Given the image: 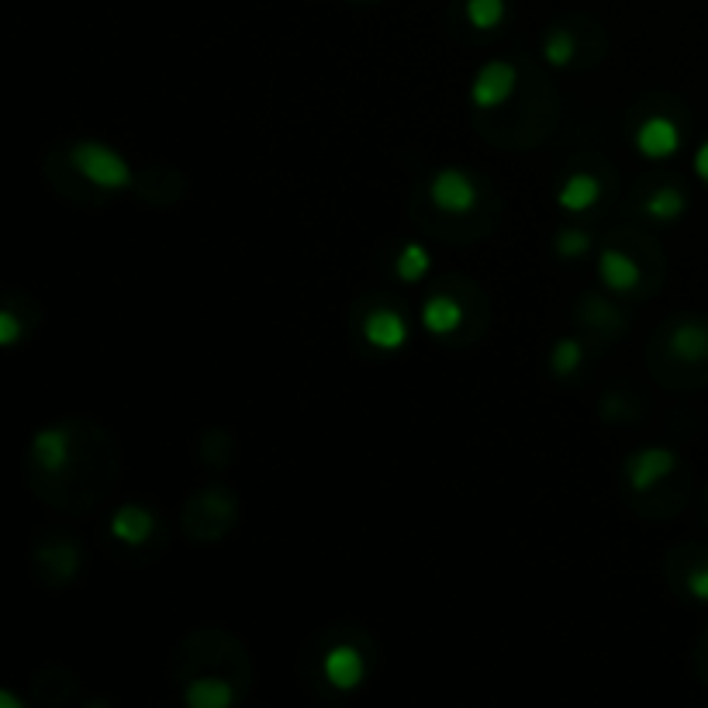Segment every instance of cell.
I'll use <instances>...</instances> for the list:
<instances>
[{"mask_svg": "<svg viewBox=\"0 0 708 708\" xmlns=\"http://www.w3.org/2000/svg\"><path fill=\"white\" fill-rule=\"evenodd\" d=\"M321 670H326V678L336 691H352V688H360L363 678H367V664L352 647H332L326 654Z\"/></svg>", "mask_w": 708, "mask_h": 708, "instance_id": "obj_5", "label": "cell"}, {"mask_svg": "<svg viewBox=\"0 0 708 708\" xmlns=\"http://www.w3.org/2000/svg\"><path fill=\"white\" fill-rule=\"evenodd\" d=\"M688 591H691L698 601H705V605H708V567H698V570L688 577Z\"/></svg>", "mask_w": 708, "mask_h": 708, "instance_id": "obj_22", "label": "cell"}, {"mask_svg": "<svg viewBox=\"0 0 708 708\" xmlns=\"http://www.w3.org/2000/svg\"><path fill=\"white\" fill-rule=\"evenodd\" d=\"M674 467H678V460H674V453L670 449H660V446H654V449H642L639 457H632L629 463H626V473H629V485L636 488V491H650L660 477H667Z\"/></svg>", "mask_w": 708, "mask_h": 708, "instance_id": "obj_6", "label": "cell"}, {"mask_svg": "<svg viewBox=\"0 0 708 708\" xmlns=\"http://www.w3.org/2000/svg\"><path fill=\"white\" fill-rule=\"evenodd\" d=\"M111 532L128 546H139L152 532V515L146 508H121L111 522Z\"/></svg>", "mask_w": 708, "mask_h": 708, "instance_id": "obj_12", "label": "cell"}, {"mask_svg": "<svg viewBox=\"0 0 708 708\" xmlns=\"http://www.w3.org/2000/svg\"><path fill=\"white\" fill-rule=\"evenodd\" d=\"M515 83H519V73H515V67L511 62H488L485 70L477 73V80H473V87H470V101L477 104V108H498V104H505L511 93H515Z\"/></svg>", "mask_w": 708, "mask_h": 708, "instance_id": "obj_3", "label": "cell"}, {"mask_svg": "<svg viewBox=\"0 0 708 708\" xmlns=\"http://www.w3.org/2000/svg\"><path fill=\"white\" fill-rule=\"evenodd\" d=\"M429 198L439 211L446 215H467L473 205H477V187L473 180L457 170V167H449V170H439L429 183Z\"/></svg>", "mask_w": 708, "mask_h": 708, "instance_id": "obj_2", "label": "cell"}, {"mask_svg": "<svg viewBox=\"0 0 708 708\" xmlns=\"http://www.w3.org/2000/svg\"><path fill=\"white\" fill-rule=\"evenodd\" d=\"M73 167L90 180V183H98L104 190H121L132 183V167L124 163V159L101 146V142H83L73 149Z\"/></svg>", "mask_w": 708, "mask_h": 708, "instance_id": "obj_1", "label": "cell"}, {"mask_svg": "<svg viewBox=\"0 0 708 708\" xmlns=\"http://www.w3.org/2000/svg\"><path fill=\"white\" fill-rule=\"evenodd\" d=\"M636 149L647 156V159H670L674 152L681 149V128L674 124L664 114H654L639 124L636 132Z\"/></svg>", "mask_w": 708, "mask_h": 708, "instance_id": "obj_4", "label": "cell"}, {"mask_svg": "<svg viewBox=\"0 0 708 708\" xmlns=\"http://www.w3.org/2000/svg\"><path fill=\"white\" fill-rule=\"evenodd\" d=\"M688 208L685 195L681 190H674V187H660L654 190V195L647 198V215L657 218V221H674V218H681Z\"/></svg>", "mask_w": 708, "mask_h": 708, "instance_id": "obj_14", "label": "cell"}, {"mask_svg": "<svg viewBox=\"0 0 708 708\" xmlns=\"http://www.w3.org/2000/svg\"><path fill=\"white\" fill-rule=\"evenodd\" d=\"M429 267H432V260H429V252L422 249V246H405L401 249V256H398V263H395V270H398V277L405 280V283H415V280H422L426 273H429Z\"/></svg>", "mask_w": 708, "mask_h": 708, "instance_id": "obj_16", "label": "cell"}, {"mask_svg": "<svg viewBox=\"0 0 708 708\" xmlns=\"http://www.w3.org/2000/svg\"><path fill=\"white\" fill-rule=\"evenodd\" d=\"M21 336V321L11 311H0V346H14Z\"/></svg>", "mask_w": 708, "mask_h": 708, "instance_id": "obj_21", "label": "cell"}, {"mask_svg": "<svg viewBox=\"0 0 708 708\" xmlns=\"http://www.w3.org/2000/svg\"><path fill=\"white\" fill-rule=\"evenodd\" d=\"M588 246H591L588 232H564L557 239V252L560 256H581V252H588Z\"/></svg>", "mask_w": 708, "mask_h": 708, "instance_id": "obj_20", "label": "cell"}, {"mask_svg": "<svg viewBox=\"0 0 708 708\" xmlns=\"http://www.w3.org/2000/svg\"><path fill=\"white\" fill-rule=\"evenodd\" d=\"M550 363H554V370H557L560 377L574 373V370H577V363H581V346H577L574 339H564V342H557V349H554Z\"/></svg>", "mask_w": 708, "mask_h": 708, "instance_id": "obj_18", "label": "cell"}, {"mask_svg": "<svg viewBox=\"0 0 708 708\" xmlns=\"http://www.w3.org/2000/svg\"><path fill=\"white\" fill-rule=\"evenodd\" d=\"M695 173L708 183V142H701L698 152H695Z\"/></svg>", "mask_w": 708, "mask_h": 708, "instance_id": "obj_23", "label": "cell"}, {"mask_svg": "<svg viewBox=\"0 0 708 708\" xmlns=\"http://www.w3.org/2000/svg\"><path fill=\"white\" fill-rule=\"evenodd\" d=\"M670 352L681 363H701V360H708V329L698 326V321L678 326V329L670 332Z\"/></svg>", "mask_w": 708, "mask_h": 708, "instance_id": "obj_10", "label": "cell"}, {"mask_svg": "<svg viewBox=\"0 0 708 708\" xmlns=\"http://www.w3.org/2000/svg\"><path fill=\"white\" fill-rule=\"evenodd\" d=\"M187 701L195 708H229L232 705V688L225 681H198L187 691Z\"/></svg>", "mask_w": 708, "mask_h": 708, "instance_id": "obj_15", "label": "cell"}, {"mask_svg": "<svg viewBox=\"0 0 708 708\" xmlns=\"http://www.w3.org/2000/svg\"><path fill=\"white\" fill-rule=\"evenodd\" d=\"M601 280L611 287V291H632V287L639 283V267L632 256H626L622 249H605L601 252V267H598Z\"/></svg>", "mask_w": 708, "mask_h": 708, "instance_id": "obj_8", "label": "cell"}, {"mask_svg": "<svg viewBox=\"0 0 708 708\" xmlns=\"http://www.w3.org/2000/svg\"><path fill=\"white\" fill-rule=\"evenodd\" d=\"M598 198H601V183L591 173L567 177V183L560 187V195H557L560 208H567V211H588L591 205H598Z\"/></svg>", "mask_w": 708, "mask_h": 708, "instance_id": "obj_11", "label": "cell"}, {"mask_svg": "<svg viewBox=\"0 0 708 708\" xmlns=\"http://www.w3.org/2000/svg\"><path fill=\"white\" fill-rule=\"evenodd\" d=\"M422 326L432 332V336H449V332H457L463 326V308L453 301V298H429L422 305Z\"/></svg>", "mask_w": 708, "mask_h": 708, "instance_id": "obj_9", "label": "cell"}, {"mask_svg": "<svg viewBox=\"0 0 708 708\" xmlns=\"http://www.w3.org/2000/svg\"><path fill=\"white\" fill-rule=\"evenodd\" d=\"M363 336H367L370 346L391 352V349H401L408 342V326L395 308H377L363 321Z\"/></svg>", "mask_w": 708, "mask_h": 708, "instance_id": "obj_7", "label": "cell"}, {"mask_svg": "<svg viewBox=\"0 0 708 708\" xmlns=\"http://www.w3.org/2000/svg\"><path fill=\"white\" fill-rule=\"evenodd\" d=\"M546 59L554 62V67H564V62L574 59V39L567 36V31H554V36H546Z\"/></svg>", "mask_w": 708, "mask_h": 708, "instance_id": "obj_19", "label": "cell"}, {"mask_svg": "<svg viewBox=\"0 0 708 708\" xmlns=\"http://www.w3.org/2000/svg\"><path fill=\"white\" fill-rule=\"evenodd\" d=\"M467 18L480 31L498 28L505 21V0H467Z\"/></svg>", "mask_w": 708, "mask_h": 708, "instance_id": "obj_17", "label": "cell"}, {"mask_svg": "<svg viewBox=\"0 0 708 708\" xmlns=\"http://www.w3.org/2000/svg\"><path fill=\"white\" fill-rule=\"evenodd\" d=\"M36 460L46 467V470H62L70 463V442L67 436H62L59 429H46L36 436Z\"/></svg>", "mask_w": 708, "mask_h": 708, "instance_id": "obj_13", "label": "cell"}]
</instances>
